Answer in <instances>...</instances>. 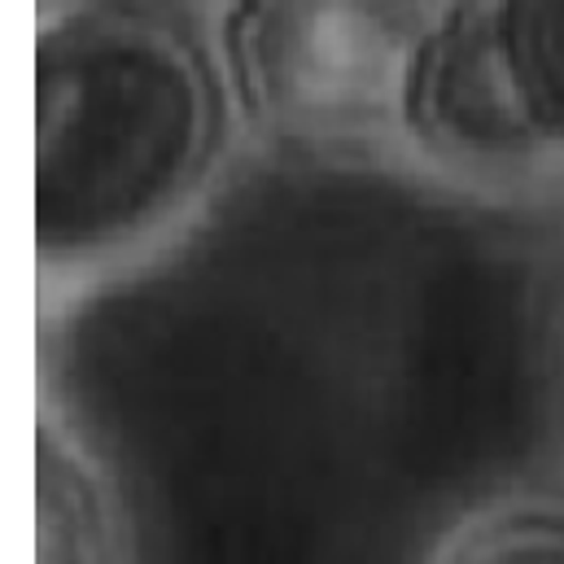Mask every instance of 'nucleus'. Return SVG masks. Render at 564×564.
Masks as SVG:
<instances>
[{
    "mask_svg": "<svg viewBox=\"0 0 564 564\" xmlns=\"http://www.w3.org/2000/svg\"><path fill=\"white\" fill-rule=\"evenodd\" d=\"M446 564H564V512H503L477 525Z\"/></svg>",
    "mask_w": 564,
    "mask_h": 564,
    "instance_id": "423d86ee",
    "label": "nucleus"
},
{
    "mask_svg": "<svg viewBox=\"0 0 564 564\" xmlns=\"http://www.w3.org/2000/svg\"><path fill=\"white\" fill-rule=\"evenodd\" d=\"M433 0H237L232 70L250 119L289 149L368 153L408 128Z\"/></svg>",
    "mask_w": 564,
    "mask_h": 564,
    "instance_id": "f03ea898",
    "label": "nucleus"
},
{
    "mask_svg": "<svg viewBox=\"0 0 564 564\" xmlns=\"http://www.w3.org/2000/svg\"><path fill=\"white\" fill-rule=\"evenodd\" d=\"M40 564H115L101 486L57 429H40Z\"/></svg>",
    "mask_w": 564,
    "mask_h": 564,
    "instance_id": "20e7f679",
    "label": "nucleus"
},
{
    "mask_svg": "<svg viewBox=\"0 0 564 564\" xmlns=\"http://www.w3.org/2000/svg\"><path fill=\"white\" fill-rule=\"evenodd\" d=\"M224 149L210 57L171 18L88 0L40 26V259L88 263L158 228Z\"/></svg>",
    "mask_w": 564,
    "mask_h": 564,
    "instance_id": "f257e3e1",
    "label": "nucleus"
},
{
    "mask_svg": "<svg viewBox=\"0 0 564 564\" xmlns=\"http://www.w3.org/2000/svg\"><path fill=\"white\" fill-rule=\"evenodd\" d=\"M408 128L455 166H508L543 149L530 119L508 48L499 0H451L412 79Z\"/></svg>",
    "mask_w": 564,
    "mask_h": 564,
    "instance_id": "7ed1b4c3",
    "label": "nucleus"
},
{
    "mask_svg": "<svg viewBox=\"0 0 564 564\" xmlns=\"http://www.w3.org/2000/svg\"><path fill=\"white\" fill-rule=\"evenodd\" d=\"M499 22L530 119L564 144V0H499Z\"/></svg>",
    "mask_w": 564,
    "mask_h": 564,
    "instance_id": "39448f33",
    "label": "nucleus"
}]
</instances>
